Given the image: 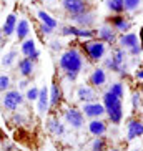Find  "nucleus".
<instances>
[{
	"label": "nucleus",
	"instance_id": "nucleus-32",
	"mask_svg": "<svg viewBox=\"0 0 143 151\" xmlns=\"http://www.w3.org/2000/svg\"><path fill=\"white\" fill-rule=\"evenodd\" d=\"M10 90V76L9 75H0V91Z\"/></svg>",
	"mask_w": 143,
	"mask_h": 151
},
{
	"label": "nucleus",
	"instance_id": "nucleus-12",
	"mask_svg": "<svg viewBox=\"0 0 143 151\" xmlns=\"http://www.w3.org/2000/svg\"><path fill=\"white\" fill-rule=\"evenodd\" d=\"M83 115L88 116V118H100V116L105 115V106H103V103H98V101H92V103H83Z\"/></svg>",
	"mask_w": 143,
	"mask_h": 151
},
{
	"label": "nucleus",
	"instance_id": "nucleus-17",
	"mask_svg": "<svg viewBox=\"0 0 143 151\" xmlns=\"http://www.w3.org/2000/svg\"><path fill=\"white\" fill-rule=\"evenodd\" d=\"M118 45H120L121 48H131L135 45H140V37L135 33V32H126V33H121L118 37Z\"/></svg>",
	"mask_w": 143,
	"mask_h": 151
},
{
	"label": "nucleus",
	"instance_id": "nucleus-42",
	"mask_svg": "<svg viewBox=\"0 0 143 151\" xmlns=\"http://www.w3.org/2000/svg\"><path fill=\"white\" fill-rule=\"evenodd\" d=\"M2 139H4V138H2V133H0V141H2Z\"/></svg>",
	"mask_w": 143,
	"mask_h": 151
},
{
	"label": "nucleus",
	"instance_id": "nucleus-34",
	"mask_svg": "<svg viewBox=\"0 0 143 151\" xmlns=\"http://www.w3.org/2000/svg\"><path fill=\"white\" fill-rule=\"evenodd\" d=\"M131 105H133L135 110L142 105V96H140V93H133V96H131Z\"/></svg>",
	"mask_w": 143,
	"mask_h": 151
},
{
	"label": "nucleus",
	"instance_id": "nucleus-28",
	"mask_svg": "<svg viewBox=\"0 0 143 151\" xmlns=\"http://www.w3.org/2000/svg\"><path fill=\"white\" fill-rule=\"evenodd\" d=\"M108 91H110V93H113L115 96H118V98H123V96H125V86H123V83H120V81H116V83H112V85H110Z\"/></svg>",
	"mask_w": 143,
	"mask_h": 151
},
{
	"label": "nucleus",
	"instance_id": "nucleus-20",
	"mask_svg": "<svg viewBox=\"0 0 143 151\" xmlns=\"http://www.w3.org/2000/svg\"><path fill=\"white\" fill-rule=\"evenodd\" d=\"M88 131L93 136H103V134L107 133V123L98 118H93V120L88 123Z\"/></svg>",
	"mask_w": 143,
	"mask_h": 151
},
{
	"label": "nucleus",
	"instance_id": "nucleus-36",
	"mask_svg": "<svg viewBox=\"0 0 143 151\" xmlns=\"http://www.w3.org/2000/svg\"><path fill=\"white\" fill-rule=\"evenodd\" d=\"M14 121H15V123H18V124H22L23 121H25V116L20 115V113H14Z\"/></svg>",
	"mask_w": 143,
	"mask_h": 151
},
{
	"label": "nucleus",
	"instance_id": "nucleus-26",
	"mask_svg": "<svg viewBox=\"0 0 143 151\" xmlns=\"http://www.w3.org/2000/svg\"><path fill=\"white\" fill-rule=\"evenodd\" d=\"M107 7L113 14H123L125 12V2L123 0H107Z\"/></svg>",
	"mask_w": 143,
	"mask_h": 151
},
{
	"label": "nucleus",
	"instance_id": "nucleus-37",
	"mask_svg": "<svg viewBox=\"0 0 143 151\" xmlns=\"http://www.w3.org/2000/svg\"><path fill=\"white\" fill-rule=\"evenodd\" d=\"M28 88V78H23V80L18 81V90H27Z\"/></svg>",
	"mask_w": 143,
	"mask_h": 151
},
{
	"label": "nucleus",
	"instance_id": "nucleus-22",
	"mask_svg": "<svg viewBox=\"0 0 143 151\" xmlns=\"http://www.w3.org/2000/svg\"><path fill=\"white\" fill-rule=\"evenodd\" d=\"M48 95H50V106L52 108L58 106L60 101H62V88H60V85H58L57 81L52 83V86H50V90H48Z\"/></svg>",
	"mask_w": 143,
	"mask_h": 151
},
{
	"label": "nucleus",
	"instance_id": "nucleus-44",
	"mask_svg": "<svg viewBox=\"0 0 143 151\" xmlns=\"http://www.w3.org/2000/svg\"><path fill=\"white\" fill-rule=\"evenodd\" d=\"M110 151H120V150H110Z\"/></svg>",
	"mask_w": 143,
	"mask_h": 151
},
{
	"label": "nucleus",
	"instance_id": "nucleus-16",
	"mask_svg": "<svg viewBox=\"0 0 143 151\" xmlns=\"http://www.w3.org/2000/svg\"><path fill=\"white\" fill-rule=\"evenodd\" d=\"M143 136V121L140 120H130L126 124V139H136Z\"/></svg>",
	"mask_w": 143,
	"mask_h": 151
},
{
	"label": "nucleus",
	"instance_id": "nucleus-33",
	"mask_svg": "<svg viewBox=\"0 0 143 151\" xmlns=\"http://www.w3.org/2000/svg\"><path fill=\"white\" fill-rule=\"evenodd\" d=\"M126 52H128V57H140L143 53V48H142V45H135V47L128 48Z\"/></svg>",
	"mask_w": 143,
	"mask_h": 151
},
{
	"label": "nucleus",
	"instance_id": "nucleus-43",
	"mask_svg": "<svg viewBox=\"0 0 143 151\" xmlns=\"http://www.w3.org/2000/svg\"><path fill=\"white\" fill-rule=\"evenodd\" d=\"M85 2H88V4H90V2H93V0H85Z\"/></svg>",
	"mask_w": 143,
	"mask_h": 151
},
{
	"label": "nucleus",
	"instance_id": "nucleus-41",
	"mask_svg": "<svg viewBox=\"0 0 143 151\" xmlns=\"http://www.w3.org/2000/svg\"><path fill=\"white\" fill-rule=\"evenodd\" d=\"M2 38H4V32L0 30V40H2Z\"/></svg>",
	"mask_w": 143,
	"mask_h": 151
},
{
	"label": "nucleus",
	"instance_id": "nucleus-14",
	"mask_svg": "<svg viewBox=\"0 0 143 151\" xmlns=\"http://www.w3.org/2000/svg\"><path fill=\"white\" fill-rule=\"evenodd\" d=\"M77 100L82 103H92L97 101V93H95L93 86H88V85H82L77 90Z\"/></svg>",
	"mask_w": 143,
	"mask_h": 151
},
{
	"label": "nucleus",
	"instance_id": "nucleus-27",
	"mask_svg": "<svg viewBox=\"0 0 143 151\" xmlns=\"http://www.w3.org/2000/svg\"><path fill=\"white\" fill-rule=\"evenodd\" d=\"M17 57H18V52H17L15 48L9 50V52L4 55V58H2V65H4L5 68L12 67V65L15 63V60H17Z\"/></svg>",
	"mask_w": 143,
	"mask_h": 151
},
{
	"label": "nucleus",
	"instance_id": "nucleus-6",
	"mask_svg": "<svg viewBox=\"0 0 143 151\" xmlns=\"http://www.w3.org/2000/svg\"><path fill=\"white\" fill-rule=\"evenodd\" d=\"M23 100H25V96H23L18 90H7L4 93V96H2L4 106L10 111H15L18 106H22Z\"/></svg>",
	"mask_w": 143,
	"mask_h": 151
},
{
	"label": "nucleus",
	"instance_id": "nucleus-45",
	"mask_svg": "<svg viewBox=\"0 0 143 151\" xmlns=\"http://www.w3.org/2000/svg\"><path fill=\"white\" fill-rule=\"evenodd\" d=\"M40 2H45V0H40Z\"/></svg>",
	"mask_w": 143,
	"mask_h": 151
},
{
	"label": "nucleus",
	"instance_id": "nucleus-9",
	"mask_svg": "<svg viewBox=\"0 0 143 151\" xmlns=\"http://www.w3.org/2000/svg\"><path fill=\"white\" fill-rule=\"evenodd\" d=\"M97 37H98V40H102V42H105V43H110V45H113V43H118V37H116V32H115V28L110 25V23H103L102 27L97 30Z\"/></svg>",
	"mask_w": 143,
	"mask_h": 151
},
{
	"label": "nucleus",
	"instance_id": "nucleus-30",
	"mask_svg": "<svg viewBox=\"0 0 143 151\" xmlns=\"http://www.w3.org/2000/svg\"><path fill=\"white\" fill-rule=\"evenodd\" d=\"M105 148H107V141L102 136H97L93 139V143H92V150L95 151H105Z\"/></svg>",
	"mask_w": 143,
	"mask_h": 151
},
{
	"label": "nucleus",
	"instance_id": "nucleus-10",
	"mask_svg": "<svg viewBox=\"0 0 143 151\" xmlns=\"http://www.w3.org/2000/svg\"><path fill=\"white\" fill-rule=\"evenodd\" d=\"M107 23H110V25L115 28L116 33H118V32H120V33H126V32H130V28H131L130 20L125 18L121 14H115L110 18H107Z\"/></svg>",
	"mask_w": 143,
	"mask_h": 151
},
{
	"label": "nucleus",
	"instance_id": "nucleus-19",
	"mask_svg": "<svg viewBox=\"0 0 143 151\" xmlns=\"http://www.w3.org/2000/svg\"><path fill=\"white\" fill-rule=\"evenodd\" d=\"M33 71H35V62L30 60V58H22V60H18V73L23 76V78H30L33 75Z\"/></svg>",
	"mask_w": 143,
	"mask_h": 151
},
{
	"label": "nucleus",
	"instance_id": "nucleus-11",
	"mask_svg": "<svg viewBox=\"0 0 143 151\" xmlns=\"http://www.w3.org/2000/svg\"><path fill=\"white\" fill-rule=\"evenodd\" d=\"M50 110V95H48V88L42 86L38 98H37V111L40 116H45Z\"/></svg>",
	"mask_w": 143,
	"mask_h": 151
},
{
	"label": "nucleus",
	"instance_id": "nucleus-3",
	"mask_svg": "<svg viewBox=\"0 0 143 151\" xmlns=\"http://www.w3.org/2000/svg\"><path fill=\"white\" fill-rule=\"evenodd\" d=\"M103 106H105V113L108 115L110 121L113 124H120V121L123 120V105H121V98L115 96L110 91L103 93Z\"/></svg>",
	"mask_w": 143,
	"mask_h": 151
},
{
	"label": "nucleus",
	"instance_id": "nucleus-23",
	"mask_svg": "<svg viewBox=\"0 0 143 151\" xmlns=\"http://www.w3.org/2000/svg\"><path fill=\"white\" fill-rule=\"evenodd\" d=\"M17 22H18V20H17V15H15V14L7 15V18H5V22H4V27H2V32H4L5 37H10V35H14V33H15Z\"/></svg>",
	"mask_w": 143,
	"mask_h": 151
},
{
	"label": "nucleus",
	"instance_id": "nucleus-5",
	"mask_svg": "<svg viewBox=\"0 0 143 151\" xmlns=\"http://www.w3.org/2000/svg\"><path fill=\"white\" fill-rule=\"evenodd\" d=\"M63 10L68 14V17H78V15L88 12V2L85 0H62Z\"/></svg>",
	"mask_w": 143,
	"mask_h": 151
},
{
	"label": "nucleus",
	"instance_id": "nucleus-47",
	"mask_svg": "<svg viewBox=\"0 0 143 151\" xmlns=\"http://www.w3.org/2000/svg\"><path fill=\"white\" fill-rule=\"evenodd\" d=\"M133 151H136V150H133Z\"/></svg>",
	"mask_w": 143,
	"mask_h": 151
},
{
	"label": "nucleus",
	"instance_id": "nucleus-24",
	"mask_svg": "<svg viewBox=\"0 0 143 151\" xmlns=\"http://www.w3.org/2000/svg\"><path fill=\"white\" fill-rule=\"evenodd\" d=\"M47 129H48L52 134H55V136H62V134L65 133V126H63L62 121L57 120V118H50V120L47 121Z\"/></svg>",
	"mask_w": 143,
	"mask_h": 151
},
{
	"label": "nucleus",
	"instance_id": "nucleus-4",
	"mask_svg": "<svg viewBox=\"0 0 143 151\" xmlns=\"http://www.w3.org/2000/svg\"><path fill=\"white\" fill-rule=\"evenodd\" d=\"M83 50L92 62H102L107 55V43L102 40H88L83 43Z\"/></svg>",
	"mask_w": 143,
	"mask_h": 151
},
{
	"label": "nucleus",
	"instance_id": "nucleus-25",
	"mask_svg": "<svg viewBox=\"0 0 143 151\" xmlns=\"http://www.w3.org/2000/svg\"><path fill=\"white\" fill-rule=\"evenodd\" d=\"M37 17H38V20H40V23H45V25H48V27H52L55 30V28L58 27V22L57 18H53L50 14H47L45 10H38L37 12Z\"/></svg>",
	"mask_w": 143,
	"mask_h": 151
},
{
	"label": "nucleus",
	"instance_id": "nucleus-2",
	"mask_svg": "<svg viewBox=\"0 0 143 151\" xmlns=\"http://www.w3.org/2000/svg\"><path fill=\"white\" fill-rule=\"evenodd\" d=\"M58 65H60V68H62L65 73L70 71V73H78V75H80V71L83 70L85 62H83V57H82V53L78 50L70 48V50H67V52L62 53V57L58 60Z\"/></svg>",
	"mask_w": 143,
	"mask_h": 151
},
{
	"label": "nucleus",
	"instance_id": "nucleus-13",
	"mask_svg": "<svg viewBox=\"0 0 143 151\" xmlns=\"http://www.w3.org/2000/svg\"><path fill=\"white\" fill-rule=\"evenodd\" d=\"M20 52H22L23 57L30 58V60H38V57H40V52L37 50V45L35 42H33V38H25V40L22 42V45H20Z\"/></svg>",
	"mask_w": 143,
	"mask_h": 151
},
{
	"label": "nucleus",
	"instance_id": "nucleus-7",
	"mask_svg": "<svg viewBox=\"0 0 143 151\" xmlns=\"http://www.w3.org/2000/svg\"><path fill=\"white\" fill-rule=\"evenodd\" d=\"M62 35H65V37H77V38H82V40H92V38L97 35V30H92V28H82V27H77V25H67V27L62 28Z\"/></svg>",
	"mask_w": 143,
	"mask_h": 151
},
{
	"label": "nucleus",
	"instance_id": "nucleus-39",
	"mask_svg": "<svg viewBox=\"0 0 143 151\" xmlns=\"http://www.w3.org/2000/svg\"><path fill=\"white\" fill-rule=\"evenodd\" d=\"M52 50H60L62 48V45H60V42H52Z\"/></svg>",
	"mask_w": 143,
	"mask_h": 151
},
{
	"label": "nucleus",
	"instance_id": "nucleus-31",
	"mask_svg": "<svg viewBox=\"0 0 143 151\" xmlns=\"http://www.w3.org/2000/svg\"><path fill=\"white\" fill-rule=\"evenodd\" d=\"M123 2H125V12H135L142 4V0H123Z\"/></svg>",
	"mask_w": 143,
	"mask_h": 151
},
{
	"label": "nucleus",
	"instance_id": "nucleus-40",
	"mask_svg": "<svg viewBox=\"0 0 143 151\" xmlns=\"http://www.w3.org/2000/svg\"><path fill=\"white\" fill-rule=\"evenodd\" d=\"M140 45H142V48H143V27L142 28H140Z\"/></svg>",
	"mask_w": 143,
	"mask_h": 151
},
{
	"label": "nucleus",
	"instance_id": "nucleus-8",
	"mask_svg": "<svg viewBox=\"0 0 143 151\" xmlns=\"http://www.w3.org/2000/svg\"><path fill=\"white\" fill-rule=\"evenodd\" d=\"M65 121L70 124L72 128L80 129L85 124V115H83V111L77 110V108H68L65 111Z\"/></svg>",
	"mask_w": 143,
	"mask_h": 151
},
{
	"label": "nucleus",
	"instance_id": "nucleus-29",
	"mask_svg": "<svg viewBox=\"0 0 143 151\" xmlns=\"http://www.w3.org/2000/svg\"><path fill=\"white\" fill-rule=\"evenodd\" d=\"M38 93H40V88H38V86H30V88H27L25 100H28V101H37Z\"/></svg>",
	"mask_w": 143,
	"mask_h": 151
},
{
	"label": "nucleus",
	"instance_id": "nucleus-21",
	"mask_svg": "<svg viewBox=\"0 0 143 151\" xmlns=\"http://www.w3.org/2000/svg\"><path fill=\"white\" fill-rule=\"evenodd\" d=\"M15 35H17V40L23 42L30 35V23H28L27 18H22L17 22V28H15Z\"/></svg>",
	"mask_w": 143,
	"mask_h": 151
},
{
	"label": "nucleus",
	"instance_id": "nucleus-1",
	"mask_svg": "<svg viewBox=\"0 0 143 151\" xmlns=\"http://www.w3.org/2000/svg\"><path fill=\"white\" fill-rule=\"evenodd\" d=\"M126 58H128V52L125 48H121V47L113 48L110 57L103 58V68L115 71V73H120L121 76H126V70H128Z\"/></svg>",
	"mask_w": 143,
	"mask_h": 151
},
{
	"label": "nucleus",
	"instance_id": "nucleus-38",
	"mask_svg": "<svg viewBox=\"0 0 143 151\" xmlns=\"http://www.w3.org/2000/svg\"><path fill=\"white\" fill-rule=\"evenodd\" d=\"M135 78H136V80H143V68L135 71Z\"/></svg>",
	"mask_w": 143,
	"mask_h": 151
},
{
	"label": "nucleus",
	"instance_id": "nucleus-15",
	"mask_svg": "<svg viewBox=\"0 0 143 151\" xmlns=\"http://www.w3.org/2000/svg\"><path fill=\"white\" fill-rule=\"evenodd\" d=\"M95 14L93 12H85V14H82V15H78V17H72V22L75 23L77 27H82V28H92L95 25Z\"/></svg>",
	"mask_w": 143,
	"mask_h": 151
},
{
	"label": "nucleus",
	"instance_id": "nucleus-46",
	"mask_svg": "<svg viewBox=\"0 0 143 151\" xmlns=\"http://www.w3.org/2000/svg\"><path fill=\"white\" fill-rule=\"evenodd\" d=\"M92 151H95V150H92Z\"/></svg>",
	"mask_w": 143,
	"mask_h": 151
},
{
	"label": "nucleus",
	"instance_id": "nucleus-18",
	"mask_svg": "<svg viewBox=\"0 0 143 151\" xmlns=\"http://www.w3.org/2000/svg\"><path fill=\"white\" fill-rule=\"evenodd\" d=\"M90 83L93 85V88H102L103 85L107 83V70L103 67L95 68L90 75Z\"/></svg>",
	"mask_w": 143,
	"mask_h": 151
},
{
	"label": "nucleus",
	"instance_id": "nucleus-35",
	"mask_svg": "<svg viewBox=\"0 0 143 151\" xmlns=\"http://www.w3.org/2000/svg\"><path fill=\"white\" fill-rule=\"evenodd\" d=\"M40 32L43 35H52L53 33V28L48 27V25H45V23H40Z\"/></svg>",
	"mask_w": 143,
	"mask_h": 151
}]
</instances>
